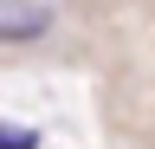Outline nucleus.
Returning <instances> with one entry per match:
<instances>
[{
  "mask_svg": "<svg viewBox=\"0 0 155 149\" xmlns=\"http://www.w3.org/2000/svg\"><path fill=\"white\" fill-rule=\"evenodd\" d=\"M52 26V7L45 0H0V46H26Z\"/></svg>",
  "mask_w": 155,
  "mask_h": 149,
  "instance_id": "nucleus-1",
  "label": "nucleus"
},
{
  "mask_svg": "<svg viewBox=\"0 0 155 149\" xmlns=\"http://www.w3.org/2000/svg\"><path fill=\"white\" fill-rule=\"evenodd\" d=\"M0 149H39V130H26V123H0Z\"/></svg>",
  "mask_w": 155,
  "mask_h": 149,
  "instance_id": "nucleus-2",
  "label": "nucleus"
}]
</instances>
